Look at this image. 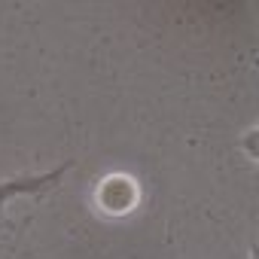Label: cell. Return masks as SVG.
I'll list each match as a JSON object with an SVG mask.
<instances>
[{"label": "cell", "instance_id": "cell-1", "mask_svg": "<svg viewBox=\"0 0 259 259\" xmlns=\"http://www.w3.org/2000/svg\"><path fill=\"white\" fill-rule=\"evenodd\" d=\"M73 168V162H64L58 165L55 171L49 174H40V177H10V180H0V223H4V213H7V204L13 198H22V195H43L49 189H55L61 183V177Z\"/></svg>", "mask_w": 259, "mask_h": 259}]
</instances>
